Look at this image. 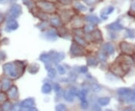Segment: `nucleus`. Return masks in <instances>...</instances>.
I'll list each match as a JSON object with an SVG mask.
<instances>
[{
  "instance_id": "nucleus-1",
  "label": "nucleus",
  "mask_w": 135,
  "mask_h": 111,
  "mask_svg": "<svg viewBox=\"0 0 135 111\" xmlns=\"http://www.w3.org/2000/svg\"><path fill=\"white\" fill-rule=\"evenodd\" d=\"M5 72L12 77H17V73L15 71V65L12 63H7L3 66Z\"/></svg>"
},
{
  "instance_id": "nucleus-2",
  "label": "nucleus",
  "mask_w": 135,
  "mask_h": 111,
  "mask_svg": "<svg viewBox=\"0 0 135 111\" xmlns=\"http://www.w3.org/2000/svg\"><path fill=\"white\" fill-rule=\"evenodd\" d=\"M21 14V8L19 5H14L11 9V16L12 17H18Z\"/></svg>"
},
{
  "instance_id": "nucleus-3",
  "label": "nucleus",
  "mask_w": 135,
  "mask_h": 111,
  "mask_svg": "<svg viewBox=\"0 0 135 111\" xmlns=\"http://www.w3.org/2000/svg\"><path fill=\"white\" fill-rule=\"evenodd\" d=\"M34 104H35V102H34L32 98H27V99H26L25 101L22 102V107L23 108L30 109L34 106Z\"/></svg>"
},
{
  "instance_id": "nucleus-4",
  "label": "nucleus",
  "mask_w": 135,
  "mask_h": 111,
  "mask_svg": "<svg viewBox=\"0 0 135 111\" xmlns=\"http://www.w3.org/2000/svg\"><path fill=\"white\" fill-rule=\"evenodd\" d=\"M17 27H18V24L14 20H10V21H8V23H7V29H8L9 30H15Z\"/></svg>"
},
{
  "instance_id": "nucleus-5",
  "label": "nucleus",
  "mask_w": 135,
  "mask_h": 111,
  "mask_svg": "<svg viewBox=\"0 0 135 111\" xmlns=\"http://www.w3.org/2000/svg\"><path fill=\"white\" fill-rule=\"evenodd\" d=\"M120 47L121 49H122L124 52H126V53H131L132 49H131V46L128 44L125 43V42H122V43L121 44Z\"/></svg>"
},
{
  "instance_id": "nucleus-6",
  "label": "nucleus",
  "mask_w": 135,
  "mask_h": 111,
  "mask_svg": "<svg viewBox=\"0 0 135 111\" xmlns=\"http://www.w3.org/2000/svg\"><path fill=\"white\" fill-rule=\"evenodd\" d=\"M104 50L106 51L108 54H112L114 52V48L113 47V45H111L110 44H107L104 46Z\"/></svg>"
},
{
  "instance_id": "nucleus-7",
  "label": "nucleus",
  "mask_w": 135,
  "mask_h": 111,
  "mask_svg": "<svg viewBox=\"0 0 135 111\" xmlns=\"http://www.w3.org/2000/svg\"><path fill=\"white\" fill-rule=\"evenodd\" d=\"M109 28L111 29H113V30H120L122 29L123 27H122V26L121 24L119 23V22H116V23H113V24H111L109 26Z\"/></svg>"
},
{
  "instance_id": "nucleus-8",
  "label": "nucleus",
  "mask_w": 135,
  "mask_h": 111,
  "mask_svg": "<svg viewBox=\"0 0 135 111\" xmlns=\"http://www.w3.org/2000/svg\"><path fill=\"white\" fill-rule=\"evenodd\" d=\"M64 96H65V98L68 102H72L73 101L74 96H73V93L71 91H66L64 94Z\"/></svg>"
},
{
  "instance_id": "nucleus-9",
  "label": "nucleus",
  "mask_w": 135,
  "mask_h": 111,
  "mask_svg": "<svg viewBox=\"0 0 135 111\" xmlns=\"http://www.w3.org/2000/svg\"><path fill=\"white\" fill-rule=\"evenodd\" d=\"M17 95V89L15 86H13L12 88H11V90L9 92V96L11 98H15Z\"/></svg>"
},
{
  "instance_id": "nucleus-10",
  "label": "nucleus",
  "mask_w": 135,
  "mask_h": 111,
  "mask_svg": "<svg viewBox=\"0 0 135 111\" xmlns=\"http://www.w3.org/2000/svg\"><path fill=\"white\" fill-rule=\"evenodd\" d=\"M51 86L50 84H44L42 87V92L44 93H50L51 92Z\"/></svg>"
},
{
  "instance_id": "nucleus-11",
  "label": "nucleus",
  "mask_w": 135,
  "mask_h": 111,
  "mask_svg": "<svg viewBox=\"0 0 135 111\" xmlns=\"http://www.w3.org/2000/svg\"><path fill=\"white\" fill-rule=\"evenodd\" d=\"M98 102H99V104L101 105L104 106V105H107L110 102V98H102L98 100Z\"/></svg>"
},
{
  "instance_id": "nucleus-12",
  "label": "nucleus",
  "mask_w": 135,
  "mask_h": 111,
  "mask_svg": "<svg viewBox=\"0 0 135 111\" xmlns=\"http://www.w3.org/2000/svg\"><path fill=\"white\" fill-rule=\"evenodd\" d=\"M11 86V83L8 80H4L3 83H2V88L4 90H8Z\"/></svg>"
},
{
  "instance_id": "nucleus-13",
  "label": "nucleus",
  "mask_w": 135,
  "mask_h": 111,
  "mask_svg": "<svg viewBox=\"0 0 135 111\" xmlns=\"http://www.w3.org/2000/svg\"><path fill=\"white\" fill-rule=\"evenodd\" d=\"M87 19H88V21H89L91 23H97L99 22L98 18H97L96 17H95V16H89L87 17Z\"/></svg>"
},
{
  "instance_id": "nucleus-14",
  "label": "nucleus",
  "mask_w": 135,
  "mask_h": 111,
  "mask_svg": "<svg viewBox=\"0 0 135 111\" xmlns=\"http://www.w3.org/2000/svg\"><path fill=\"white\" fill-rule=\"evenodd\" d=\"M51 23L54 26H59V25L60 24V21H59V20L57 17H54V18L51 20Z\"/></svg>"
},
{
  "instance_id": "nucleus-15",
  "label": "nucleus",
  "mask_w": 135,
  "mask_h": 111,
  "mask_svg": "<svg viewBox=\"0 0 135 111\" xmlns=\"http://www.w3.org/2000/svg\"><path fill=\"white\" fill-rule=\"evenodd\" d=\"M48 74L50 77H54L56 76V71L54 69H51V70L49 71Z\"/></svg>"
},
{
  "instance_id": "nucleus-16",
  "label": "nucleus",
  "mask_w": 135,
  "mask_h": 111,
  "mask_svg": "<svg viewBox=\"0 0 135 111\" xmlns=\"http://www.w3.org/2000/svg\"><path fill=\"white\" fill-rule=\"evenodd\" d=\"M58 71H59V74H65V69L63 68L62 66H61V65L58 66Z\"/></svg>"
},
{
  "instance_id": "nucleus-17",
  "label": "nucleus",
  "mask_w": 135,
  "mask_h": 111,
  "mask_svg": "<svg viewBox=\"0 0 135 111\" xmlns=\"http://www.w3.org/2000/svg\"><path fill=\"white\" fill-rule=\"evenodd\" d=\"M56 109L57 110H65V106L63 105V104H59V105H58L56 107Z\"/></svg>"
},
{
  "instance_id": "nucleus-18",
  "label": "nucleus",
  "mask_w": 135,
  "mask_h": 111,
  "mask_svg": "<svg viewBox=\"0 0 135 111\" xmlns=\"http://www.w3.org/2000/svg\"><path fill=\"white\" fill-rule=\"evenodd\" d=\"M10 108H11V104H10V103H8V102L5 103V104H4V106H3V109L5 110H10Z\"/></svg>"
},
{
  "instance_id": "nucleus-19",
  "label": "nucleus",
  "mask_w": 135,
  "mask_h": 111,
  "mask_svg": "<svg viewBox=\"0 0 135 111\" xmlns=\"http://www.w3.org/2000/svg\"><path fill=\"white\" fill-rule=\"evenodd\" d=\"M92 29H93V27H92V26H87L85 30H86V32H90Z\"/></svg>"
},
{
  "instance_id": "nucleus-20",
  "label": "nucleus",
  "mask_w": 135,
  "mask_h": 111,
  "mask_svg": "<svg viewBox=\"0 0 135 111\" xmlns=\"http://www.w3.org/2000/svg\"><path fill=\"white\" fill-rule=\"evenodd\" d=\"M5 100V95L3 94H0V103Z\"/></svg>"
},
{
  "instance_id": "nucleus-21",
  "label": "nucleus",
  "mask_w": 135,
  "mask_h": 111,
  "mask_svg": "<svg viewBox=\"0 0 135 111\" xmlns=\"http://www.w3.org/2000/svg\"><path fill=\"white\" fill-rule=\"evenodd\" d=\"M84 1L88 4H92V3H94L96 0H84Z\"/></svg>"
},
{
  "instance_id": "nucleus-22",
  "label": "nucleus",
  "mask_w": 135,
  "mask_h": 111,
  "mask_svg": "<svg viewBox=\"0 0 135 111\" xmlns=\"http://www.w3.org/2000/svg\"><path fill=\"white\" fill-rule=\"evenodd\" d=\"M87 106H88V105H87V102H83V103H82V107H83V108H84V109H85V108H86Z\"/></svg>"
},
{
  "instance_id": "nucleus-23",
  "label": "nucleus",
  "mask_w": 135,
  "mask_h": 111,
  "mask_svg": "<svg viewBox=\"0 0 135 111\" xmlns=\"http://www.w3.org/2000/svg\"><path fill=\"white\" fill-rule=\"evenodd\" d=\"M54 89H55V90H56V92H58L59 90V87L57 85H56V86H54Z\"/></svg>"
},
{
  "instance_id": "nucleus-24",
  "label": "nucleus",
  "mask_w": 135,
  "mask_h": 111,
  "mask_svg": "<svg viewBox=\"0 0 135 111\" xmlns=\"http://www.w3.org/2000/svg\"><path fill=\"white\" fill-rule=\"evenodd\" d=\"M87 71V69L86 67H83V68H82V71H83V72H86Z\"/></svg>"
},
{
  "instance_id": "nucleus-25",
  "label": "nucleus",
  "mask_w": 135,
  "mask_h": 111,
  "mask_svg": "<svg viewBox=\"0 0 135 111\" xmlns=\"http://www.w3.org/2000/svg\"><path fill=\"white\" fill-rule=\"evenodd\" d=\"M94 109H97V110H99V107L98 106V105H96V106L95 107L94 106V107H93Z\"/></svg>"
}]
</instances>
